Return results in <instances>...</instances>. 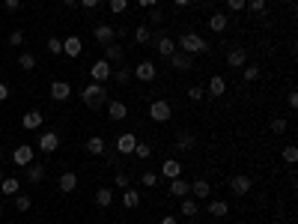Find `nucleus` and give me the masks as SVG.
<instances>
[{"mask_svg": "<svg viewBox=\"0 0 298 224\" xmlns=\"http://www.w3.org/2000/svg\"><path fill=\"white\" fill-rule=\"evenodd\" d=\"M167 60H170V66H173L176 72H191V69H194V60H191V54H185V51H179V48H176V51H173V54H170Z\"/></svg>", "mask_w": 298, "mask_h": 224, "instance_id": "423d86ee", "label": "nucleus"}, {"mask_svg": "<svg viewBox=\"0 0 298 224\" xmlns=\"http://www.w3.org/2000/svg\"><path fill=\"white\" fill-rule=\"evenodd\" d=\"M3 3H6V9H9V12H15V9L21 6V0H3Z\"/></svg>", "mask_w": 298, "mask_h": 224, "instance_id": "864d4df0", "label": "nucleus"}, {"mask_svg": "<svg viewBox=\"0 0 298 224\" xmlns=\"http://www.w3.org/2000/svg\"><path fill=\"white\" fill-rule=\"evenodd\" d=\"M33 156L36 150L30 144H21V147H15V153H12V161L18 164V167H27V164H33Z\"/></svg>", "mask_w": 298, "mask_h": 224, "instance_id": "6e6552de", "label": "nucleus"}, {"mask_svg": "<svg viewBox=\"0 0 298 224\" xmlns=\"http://www.w3.org/2000/svg\"><path fill=\"white\" fill-rule=\"evenodd\" d=\"M140 186H146V189H152V186H158V173H155V170H146V173L140 176Z\"/></svg>", "mask_w": 298, "mask_h": 224, "instance_id": "ea45409f", "label": "nucleus"}, {"mask_svg": "<svg viewBox=\"0 0 298 224\" xmlns=\"http://www.w3.org/2000/svg\"><path fill=\"white\" fill-rule=\"evenodd\" d=\"M104 150H107L104 138H90V141H87V153H90V156H104Z\"/></svg>", "mask_w": 298, "mask_h": 224, "instance_id": "c756f323", "label": "nucleus"}, {"mask_svg": "<svg viewBox=\"0 0 298 224\" xmlns=\"http://www.w3.org/2000/svg\"><path fill=\"white\" fill-rule=\"evenodd\" d=\"M30 206H33V200H30V194H15V209H18V212H27V209H30Z\"/></svg>", "mask_w": 298, "mask_h": 224, "instance_id": "e433bc0d", "label": "nucleus"}, {"mask_svg": "<svg viewBox=\"0 0 298 224\" xmlns=\"http://www.w3.org/2000/svg\"><path fill=\"white\" fill-rule=\"evenodd\" d=\"M93 36H96V42H101V45H110V42L116 39V30H113L110 24H99V27H96V33H93Z\"/></svg>", "mask_w": 298, "mask_h": 224, "instance_id": "aec40b11", "label": "nucleus"}, {"mask_svg": "<svg viewBox=\"0 0 298 224\" xmlns=\"http://www.w3.org/2000/svg\"><path fill=\"white\" fill-rule=\"evenodd\" d=\"M110 78H113V81H116V84H123V87H126V84H129V81H132L134 75H132V69H129V66H120V69H116V72H110Z\"/></svg>", "mask_w": 298, "mask_h": 224, "instance_id": "2f4dec72", "label": "nucleus"}, {"mask_svg": "<svg viewBox=\"0 0 298 224\" xmlns=\"http://www.w3.org/2000/svg\"><path fill=\"white\" fill-rule=\"evenodd\" d=\"M18 69H24V72H33L36 69V57L30 54V51H24V54L18 57Z\"/></svg>", "mask_w": 298, "mask_h": 224, "instance_id": "c9c22d12", "label": "nucleus"}, {"mask_svg": "<svg viewBox=\"0 0 298 224\" xmlns=\"http://www.w3.org/2000/svg\"><path fill=\"white\" fill-rule=\"evenodd\" d=\"M161 224H179V221H176L173 215H164V218H161Z\"/></svg>", "mask_w": 298, "mask_h": 224, "instance_id": "4d7b16f0", "label": "nucleus"}, {"mask_svg": "<svg viewBox=\"0 0 298 224\" xmlns=\"http://www.w3.org/2000/svg\"><path fill=\"white\" fill-rule=\"evenodd\" d=\"M104 60L110 66H120L126 60V51H123V45L120 42H110V45H104Z\"/></svg>", "mask_w": 298, "mask_h": 224, "instance_id": "9b49d317", "label": "nucleus"}, {"mask_svg": "<svg viewBox=\"0 0 298 224\" xmlns=\"http://www.w3.org/2000/svg\"><path fill=\"white\" fill-rule=\"evenodd\" d=\"M242 78L251 84V81H257L260 78V66H242Z\"/></svg>", "mask_w": 298, "mask_h": 224, "instance_id": "58836bf2", "label": "nucleus"}, {"mask_svg": "<svg viewBox=\"0 0 298 224\" xmlns=\"http://www.w3.org/2000/svg\"><path fill=\"white\" fill-rule=\"evenodd\" d=\"M227 63L232 69H242V66H248V51L245 48H230V54H227Z\"/></svg>", "mask_w": 298, "mask_h": 224, "instance_id": "6ab92c4d", "label": "nucleus"}, {"mask_svg": "<svg viewBox=\"0 0 298 224\" xmlns=\"http://www.w3.org/2000/svg\"><path fill=\"white\" fill-rule=\"evenodd\" d=\"M48 51H51V54H63V39L51 36V39H48Z\"/></svg>", "mask_w": 298, "mask_h": 224, "instance_id": "a18cd8bd", "label": "nucleus"}, {"mask_svg": "<svg viewBox=\"0 0 298 224\" xmlns=\"http://www.w3.org/2000/svg\"><path fill=\"white\" fill-rule=\"evenodd\" d=\"M96 203H99L101 209H107V206L113 203V189H107V186L99 189V192H96Z\"/></svg>", "mask_w": 298, "mask_h": 224, "instance_id": "7c9ffc66", "label": "nucleus"}, {"mask_svg": "<svg viewBox=\"0 0 298 224\" xmlns=\"http://www.w3.org/2000/svg\"><path fill=\"white\" fill-rule=\"evenodd\" d=\"M132 156H137L140 161H146L149 156H152V144H146V141H137V147H134Z\"/></svg>", "mask_w": 298, "mask_h": 224, "instance_id": "f704fd0d", "label": "nucleus"}, {"mask_svg": "<svg viewBox=\"0 0 298 224\" xmlns=\"http://www.w3.org/2000/svg\"><path fill=\"white\" fill-rule=\"evenodd\" d=\"M194 147V135L191 131H179L176 135V150H191Z\"/></svg>", "mask_w": 298, "mask_h": 224, "instance_id": "72a5a7b5", "label": "nucleus"}, {"mask_svg": "<svg viewBox=\"0 0 298 224\" xmlns=\"http://www.w3.org/2000/svg\"><path fill=\"white\" fill-rule=\"evenodd\" d=\"M0 180H3V170H0Z\"/></svg>", "mask_w": 298, "mask_h": 224, "instance_id": "e2e57ef3", "label": "nucleus"}, {"mask_svg": "<svg viewBox=\"0 0 298 224\" xmlns=\"http://www.w3.org/2000/svg\"><path fill=\"white\" fill-rule=\"evenodd\" d=\"M81 51H84V42L78 36H66L63 39V54L66 57H81Z\"/></svg>", "mask_w": 298, "mask_h": 224, "instance_id": "4468645a", "label": "nucleus"}, {"mask_svg": "<svg viewBox=\"0 0 298 224\" xmlns=\"http://www.w3.org/2000/svg\"><path fill=\"white\" fill-rule=\"evenodd\" d=\"M179 209H182V215H185V218H194V215L200 212L197 200H191V197H182V206H179Z\"/></svg>", "mask_w": 298, "mask_h": 224, "instance_id": "473e14b6", "label": "nucleus"}, {"mask_svg": "<svg viewBox=\"0 0 298 224\" xmlns=\"http://www.w3.org/2000/svg\"><path fill=\"white\" fill-rule=\"evenodd\" d=\"M283 161H286V164H295L298 161V147H292V144L283 147Z\"/></svg>", "mask_w": 298, "mask_h": 224, "instance_id": "79ce46f5", "label": "nucleus"}, {"mask_svg": "<svg viewBox=\"0 0 298 224\" xmlns=\"http://www.w3.org/2000/svg\"><path fill=\"white\" fill-rule=\"evenodd\" d=\"M203 96H206V90H203L200 84H191V87H188V99H191V102H200Z\"/></svg>", "mask_w": 298, "mask_h": 224, "instance_id": "37998d69", "label": "nucleus"}, {"mask_svg": "<svg viewBox=\"0 0 298 224\" xmlns=\"http://www.w3.org/2000/svg\"><path fill=\"white\" fill-rule=\"evenodd\" d=\"M134 147H137V135H134V131H123V135L116 138V153H120V156H132Z\"/></svg>", "mask_w": 298, "mask_h": 224, "instance_id": "0eeeda50", "label": "nucleus"}, {"mask_svg": "<svg viewBox=\"0 0 298 224\" xmlns=\"http://www.w3.org/2000/svg\"><path fill=\"white\" fill-rule=\"evenodd\" d=\"M173 117V105L167 102V99H155L152 105H149V120L152 123H167Z\"/></svg>", "mask_w": 298, "mask_h": 224, "instance_id": "7ed1b4c3", "label": "nucleus"}, {"mask_svg": "<svg viewBox=\"0 0 298 224\" xmlns=\"http://www.w3.org/2000/svg\"><path fill=\"white\" fill-rule=\"evenodd\" d=\"M245 9H251L254 15H265L268 3H265V0H248V3H245Z\"/></svg>", "mask_w": 298, "mask_h": 224, "instance_id": "4c0bfd02", "label": "nucleus"}, {"mask_svg": "<svg viewBox=\"0 0 298 224\" xmlns=\"http://www.w3.org/2000/svg\"><path fill=\"white\" fill-rule=\"evenodd\" d=\"M107 117H110L113 123H123V120L129 117V108H126V102H120V99L107 102Z\"/></svg>", "mask_w": 298, "mask_h": 224, "instance_id": "f8f14e48", "label": "nucleus"}, {"mask_svg": "<svg viewBox=\"0 0 298 224\" xmlns=\"http://www.w3.org/2000/svg\"><path fill=\"white\" fill-rule=\"evenodd\" d=\"M140 6H146V9H152V6H158V0H137Z\"/></svg>", "mask_w": 298, "mask_h": 224, "instance_id": "6e6d98bb", "label": "nucleus"}, {"mask_svg": "<svg viewBox=\"0 0 298 224\" xmlns=\"http://www.w3.org/2000/svg\"><path fill=\"white\" fill-rule=\"evenodd\" d=\"M81 102H84L90 111H99L101 105H107V90H104V84H99V81L87 84V87L81 90Z\"/></svg>", "mask_w": 298, "mask_h": 224, "instance_id": "f257e3e1", "label": "nucleus"}, {"mask_svg": "<svg viewBox=\"0 0 298 224\" xmlns=\"http://www.w3.org/2000/svg\"><path fill=\"white\" fill-rule=\"evenodd\" d=\"M78 3H81L84 9H96V6H99L101 0H78Z\"/></svg>", "mask_w": 298, "mask_h": 224, "instance_id": "3c124183", "label": "nucleus"}, {"mask_svg": "<svg viewBox=\"0 0 298 224\" xmlns=\"http://www.w3.org/2000/svg\"><path fill=\"white\" fill-rule=\"evenodd\" d=\"M123 206H126V209H137V206H140V192L132 189V186L123 189Z\"/></svg>", "mask_w": 298, "mask_h": 224, "instance_id": "5701e85b", "label": "nucleus"}, {"mask_svg": "<svg viewBox=\"0 0 298 224\" xmlns=\"http://www.w3.org/2000/svg\"><path fill=\"white\" fill-rule=\"evenodd\" d=\"M129 183H132L129 173H116V176H113V189H129Z\"/></svg>", "mask_w": 298, "mask_h": 224, "instance_id": "49530a36", "label": "nucleus"}, {"mask_svg": "<svg viewBox=\"0 0 298 224\" xmlns=\"http://www.w3.org/2000/svg\"><path fill=\"white\" fill-rule=\"evenodd\" d=\"M48 90H51V99H54V102H69V96H72V84H69V81H54Z\"/></svg>", "mask_w": 298, "mask_h": 224, "instance_id": "ddd939ff", "label": "nucleus"}, {"mask_svg": "<svg viewBox=\"0 0 298 224\" xmlns=\"http://www.w3.org/2000/svg\"><path fill=\"white\" fill-rule=\"evenodd\" d=\"M42 120H45L42 111H27V114L21 117V126L27 128V131H33V128H42Z\"/></svg>", "mask_w": 298, "mask_h": 224, "instance_id": "f3484780", "label": "nucleus"}, {"mask_svg": "<svg viewBox=\"0 0 298 224\" xmlns=\"http://www.w3.org/2000/svg\"><path fill=\"white\" fill-rule=\"evenodd\" d=\"M60 3H66V6H75V3H78V0H60Z\"/></svg>", "mask_w": 298, "mask_h": 224, "instance_id": "bf43d9fd", "label": "nucleus"}, {"mask_svg": "<svg viewBox=\"0 0 298 224\" xmlns=\"http://www.w3.org/2000/svg\"><path fill=\"white\" fill-rule=\"evenodd\" d=\"M271 131H274V135H283V131H286V120H283V117L271 120Z\"/></svg>", "mask_w": 298, "mask_h": 224, "instance_id": "09e8293b", "label": "nucleus"}, {"mask_svg": "<svg viewBox=\"0 0 298 224\" xmlns=\"http://www.w3.org/2000/svg\"><path fill=\"white\" fill-rule=\"evenodd\" d=\"M209 192H212L209 180H194V183H191V194H194L197 200H209Z\"/></svg>", "mask_w": 298, "mask_h": 224, "instance_id": "4be33fe9", "label": "nucleus"}, {"mask_svg": "<svg viewBox=\"0 0 298 224\" xmlns=\"http://www.w3.org/2000/svg\"><path fill=\"white\" fill-rule=\"evenodd\" d=\"M251 186H254V183H251V176H245V173H235V176L230 180L232 194H248L251 192Z\"/></svg>", "mask_w": 298, "mask_h": 224, "instance_id": "2eb2a0df", "label": "nucleus"}, {"mask_svg": "<svg viewBox=\"0 0 298 224\" xmlns=\"http://www.w3.org/2000/svg\"><path fill=\"white\" fill-rule=\"evenodd\" d=\"M132 36H134L137 45H149V42H152V27H149V24H137Z\"/></svg>", "mask_w": 298, "mask_h": 224, "instance_id": "b1692460", "label": "nucleus"}, {"mask_svg": "<svg viewBox=\"0 0 298 224\" xmlns=\"http://www.w3.org/2000/svg\"><path fill=\"white\" fill-rule=\"evenodd\" d=\"M9 45H12V48L24 45V33H21V30H12V33H9Z\"/></svg>", "mask_w": 298, "mask_h": 224, "instance_id": "de8ad7c7", "label": "nucleus"}, {"mask_svg": "<svg viewBox=\"0 0 298 224\" xmlns=\"http://www.w3.org/2000/svg\"><path fill=\"white\" fill-rule=\"evenodd\" d=\"M39 150H42V153H57V150H60V135H57V131H42Z\"/></svg>", "mask_w": 298, "mask_h": 224, "instance_id": "9d476101", "label": "nucleus"}, {"mask_svg": "<svg viewBox=\"0 0 298 224\" xmlns=\"http://www.w3.org/2000/svg\"><path fill=\"white\" fill-rule=\"evenodd\" d=\"M176 45H179V51H185V54H206L209 51V42L200 36V33H182L179 39H176Z\"/></svg>", "mask_w": 298, "mask_h": 224, "instance_id": "f03ea898", "label": "nucleus"}, {"mask_svg": "<svg viewBox=\"0 0 298 224\" xmlns=\"http://www.w3.org/2000/svg\"><path fill=\"white\" fill-rule=\"evenodd\" d=\"M209 30L224 33L227 30V15H224V12H212V15H209Z\"/></svg>", "mask_w": 298, "mask_h": 224, "instance_id": "bb28decb", "label": "nucleus"}, {"mask_svg": "<svg viewBox=\"0 0 298 224\" xmlns=\"http://www.w3.org/2000/svg\"><path fill=\"white\" fill-rule=\"evenodd\" d=\"M161 57H170L173 51H176V39H170V36H164V33H152V42H149Z\"/></svg>", "mask_w": 298, "mask_h": 224, "instance_id": "20e7f679", "label": "nucleus"}, {"mask_svg": "<svg viewBox=\"0 0 298 224\" xmlns=\"http://www.w3.org/2000/svg\"><path fill=\"white\" fill-rule=\"evenodd\" d=\"M209 215H215V218H224L227 212H230V206H227V200H209Z\"/></svg>", "mask_w": 298, "mask_h": 224, "instance_id": "cd10ccee", "label": "nucleus"}, {"mask_svg": "<svg viewBox=\"0 0 298 224\" xmlns=\"http://www.w3.org/2000/svg\"><path fill=\"white\" fill-rule=\"evenodd\" d=\"M132 75L137 78V81H143V84H149V81H155V75H158V69H155V63L152 60H140V63L132 69Z\"/></svg>", "mask_w": 298, "mask_h": 224, "instance_id": "39448f33", "label": "nucleus"}, {"mask_svg": "<svg viewBox=\"0 0 298 224\" xmlns=\"http://www.w3.org/2000/svg\"><path fill=\"white\" fill-rule=\"evenodd\" d=\"M110 72H113V66L107 63L104 57H101V60H96V63L90 66V75H93V81H99V84H104V81L110 78Z\"/></svg>", "mask_w": 298, "mask_h": 224, "instance_id": "1a4fd4ad", "label": "nucleus"}, {"mask_svg": "<svg viewBox=\"0 0 298 224\" xmlns=\"http://www.w3.org/2000/svg\"><path fill=\"white\" fill-rule=\"evenodd\" d=\"M185 224H194V221H185Z\"/></svg>", "mask_w": 298, "mask_h": 224, "instance_id": "0e129e2a", "label": "nucleus"}, {"mask_svg": "<svg viewBox=\"0 0 298 224\" xmlns=\"http://www.w3.org/2000/svg\"><path fill=\"white\" fill-rule=\"evenodd\" d=\"M107 6H110L113 15H123V12L129 9V0H107Z\"/></svg>", "mask_w": 298, "mask_h": 224, "instance_id": "a19ab883", "label": "nucleus"}, {"mask_svg": "<svg viewBox=\"0 0 298 224\" xmlns=\"http://www.w3.org/2000/svg\"><path fill=\"white\" fill-rule=\"evenodd\" d=\"M286 102H289V108H292V111H295V108H298V93H295V90H292V93L286 96Z\"/></svg>", "mask_w": 298, "mask_h": 224, "instance_id": "603ef678", "label": "nucleus"}, {"mask_svg": "<svg viewBox=\"0 0 298 224\" xmlns=\"http://www.w3.org/2000/svg\"><path fill=\"white\" fill-rule=\"evenodd\" d=\"M161 21H164V12H161L158 6H152V9H149V27H152V24H161Z\"/></svg>", "mask_w": 298, "mask_h": 224, "instance_id": "c03bdc74", "label": "nucleus"}, {"mask_svg": "<svg viewBox=\"0 0 298 224\" xmlns=\"http://www.w3.org/2000/svg\"><path fill=\"white\" fill-rule=\"evenodd\" d=\"M45 180V164L42 161H33V164H27V183L36 186V183H42Z\"/></svg>", "mask_w": 298, "mask_h": 224, "instance_id": "412c9836", "label": "nucleus"}, {"mask_svg": "<svg viewBox=\"0 0 298 224\" xmlns=\"http://www.w3.org/2000/svg\"><path fill=\"white\" fill-rule=\"evenodd\" d=\"M57 189H60L63 194H72L75 189H78V173H72V170H66V173H63V176L57 180Z\"/></svg>", "mask_w": 298, "mask_h": 224, "instance_id": "dca6fc26", "label": "nucleus"}, {"mask_svg": "<svg viewBox=\"0 0 298 224\" xmlns=\"http://www.w3.org/2000/svg\"><path fill=\"white\" fill-rule=\"evenodd\" d=\"M0 212H3V197H0Z\"/></svg>", "mask_w": 298, "mask_h": 224, "instance_id": "052dcab7", "label": "nucleus"}, {"mask_svg": "<svg viewBox=\"0 0 298 224\" xmlns=\"http://www.w3.org/2000/svg\"><path fill=\"white\" fill-rule=\"evenodd\" d=\"M215 3H224V0H215Z\"/></svg>", "mask_w": 298, "mask_h": 224, "instance_id": "680f3d73", "label": "nucleus"}, {"mask_svg": "<svg viewBox=\"0 0 298 224\" xmlns=\"http://www.w3.org/2000/svg\"><path fill=\"white\" fill-rule=\"evenodd\" d=\"M170 194H173V197H188V194H191V183L182 180V176L170 180Z\"/></svg>", "mask_w": 298, "mask_h": 224, "instance_id": "a211bd4d", "label": "nucleus"}, {"mask_svg": "<svg viewBox=\"0 0 298 224\" xmlns=\"http://www.w3.org/2000/svg\"><path fill=\"white\" fill-rule=\"evenodd\" d=\"M6 99H9V87L0 81V102H6Z\"/></svg>", "mask_w": 298, "mask_h": 224, "instance_id": "5fc2aeb1", "label": "nucleus"}, {"mask_svg": "<svg viewBox=\"0 0 298 224\" xmlns=\"http://www.w3.org/2000/svg\"><path fill=\"white\" fill-rule=\"evenodd\" d=\"M173 3H176L179 9H182V6H191V0H173Z\"/></svg>", "mask_w": 298, "mask_h": 224, "instance_id": "13d9d810", "label": "nucleus"}, {"mask_svg": "<svg viewBox=\"0 0 298 224\" xmlns=\"http://www.w3.org/2000/svg\"><path fill=\"white\" fill-rule=\"evenodd\" d=\"M0 194L15 197V194H18V180H15V176H3V180H0Z\"/></svg>", "mask_w": 298, "mask_h": 224, "instance_id": "c85d7f7f", "label": "nucleus"}, {"mask_svg": "<svg viewBox=\"0 0 298 224\" xmlns=\"http://www.w3.org/2000/svg\"><path fill=\"white\" fill-rule=\"evenodd\" d=\"M161 176H167V180H176V176H182V164L176 159H167L164 164H161Z\"/></svg>", "mask_w": 298, "mask_h": 224, "instance_id": "393cba45", "label": "nucleus"}, {"mask_svg": "<svg viewBox=\"0 0 298 224\" xmlns=\"http://www.w3.org/2000/svg\"><path fill=\"white\" fill-rule=\"evenodd\" d=\"M224 93H227V81H224L221 75H215V78L209 81V96H212V99H221Z\"/></svg>", "mask_w": 298, "mask_h": 224, "instance_id": "a878e982", "label": "nucleus"}, {"mask_svg": "<svg viewBox=\"0 0 298 224\" xmlns=\"http://www.w3.org/2000/svg\"><path fill=\"white\" fill-rule=\"evenodd\" d=\"M224 3H227V9H230V12H242L248 0H224Z\"/></svg>", "mask_w": 298, "mask_h": 224, "instance_id": "8fccbe9b", "label": "nucleus"}]
</instances>
